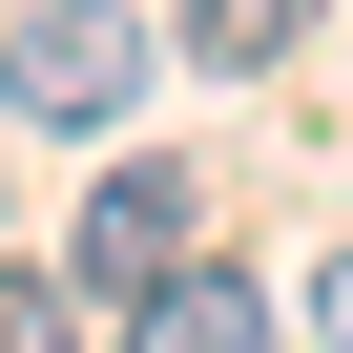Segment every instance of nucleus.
<instances>
[{
	"label": "nucleus",
	"mask_w": 353,
	"mask_h": 353,
	"mask_svg": "<svg viewBox=\"0 0 353 353\" xmlns=\"http://www.w3.org/2000/svg\"><path fill=\"white\" fill-rule=\"evenodd\" d=\"M125 83H145V21L125 0H42V21L0 42V104L21 125H125Z\"/></svg>",
	"instance_id": "obj_1"
},
{
	"label": "nucleus",
	"mask_w": 353,
	"mask_h": 353,
	"mask_svg": "<svg viewBox=\"0 0 353 353\" xmlns=\"http://www.w3.org/2000/svg\"><path fill=\"white\" fill-rule=\"evenodd\" d=\"M188 250H208V229H188V166H104V188H83V250H63V291H83V312H125V291H166Z\"/></svg>",
	"instance_id": "obj_2"
},
{
	"label": "nucleus",
	"mask_w": 353,
	"mask_h": 353,
	"mask_svg": "<svg viewBox=\"0 0 353 353\" xmlns=\"http://www.w3.org/2000/svg\"><path fill=\"white\" fill-rule=\"evenodd\" d=\"M125 353H270V291L188 250V270H166V291H125Z\"/></svg>",
	"instance_id": "obj_3"
},
{
	"label": "nucleus",
	"mask_w": 353,
	"mask_h": 353,
	"mask_svg": "<svg viewBox=\"0 0 353 353\" xmlns=\"http://www.w3.org/2000/svg\"><path fill=\"white\" fill-rule=\"evenodd\" d=\"M312 42V0H188V63L208 83H250V63H291Z\"/></svg>",
	"instance_id": "obj_4"
},
{
	"label": "nucleus",
	"mask_w": 353,
	"mask_h": 353,
	"mask_svg": "<svg viewBox=\"0 0 353 353\" xmlns=\"http://www.w3.org/2000/svg\"><path fill=\"white\" fill-rule=\"evenodd\" d=\"M0 353H83V291L63 270H0Z\"/></svg>",
	"instance_id": "obj_5"
},
{
	"label": "nucleus",
	"mask_w": 353,
	"mask_h": 353,
	"mask_svg": "<svg viewBox=\"0 0 353 353\" xmlns=\"http://www.w3.org/2000/svg\"><path fill=\"white\" fill-rule=\"evenodd\" d=\"M312 353H353V250H332V270H312Z\"/></svg>",
	"instance_id": "obj_6"
}]
</instances>
